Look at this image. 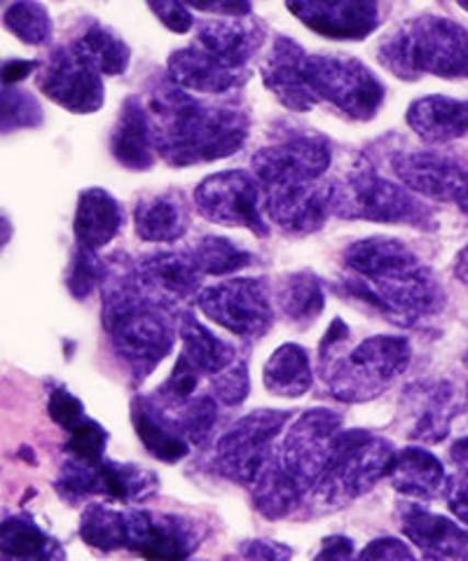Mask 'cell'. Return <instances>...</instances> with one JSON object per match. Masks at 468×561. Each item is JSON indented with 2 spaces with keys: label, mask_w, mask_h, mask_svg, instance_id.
I'll use <instances>...</instances> for the list:
<instances>
[{
  "label": "cell",
  "mask_w": 468,
  "mask_h": 561,
  "mask_svg": "<svg viewBox=\"0 0 468 561\" xmlns=\"http://www.w3.org/2000/svg\"><path fill=\"white\" fill-rule=\"evenodd\" d=\"M123 222L125 210L111 192L101 187H87L80 192L73 222L78 249L96 253L117 237Z\"/></svg>",
  "instance_id": "4316f807"
},
{
  "label": "cell",
  "mask_w": 468,
  "mask_h": 561,
  "mask_svg": "<svg viewBox=\"0 0 468 561\" xmlns=\"http://www.w3.org/2000/svg\"><path fill=\"white\" fill-rule=\"evenodd\" d=\"M0 552L16 561H64L57 542L26 517H12L0 524Z\"/></svg>",
  "instance_id": "8d00e7d4"
},
{
  "label": "cell",
  "mask_w": 468,
  "mask_h": 561,
  "mask_svg": "<svg viewBox=\"0 0 468 561\" xmlns=\"http://www.w3.org/2000/svg\"><path fill=\"white\" fill-rule=\"evenodd\" d=\"M132 421L138 440L146 445L148 454H152L155 459L167 463H176L185 459L190 451V443L185 440L176 426V421L169 416L167 410H160L150 400H136L132 405Z\"/></svg>",
  "instance_id": "4dcf8cb0"
},
{
  "label": "cell",
  "mask_w": 468,
  "mask_h": 561,
  "mask_svg": "<svg viewBox=\"0 0 468 561\" xmlns=\"http://www.w3.org/2000/svg\"><path fill=\"white\" fill-rule=\"evenodd\" d=\"M202 276H230L253 265V253L225 237H202L187 251Z\"/></svg>",
  "instance_id": "f35d334b"
},
{
  "label": "cell",
  "mask_w": 468,
  "mask_h": 561,
  "mask_svg": "<svg viewBox=\"0 0 468 561\" xmlns=\"http://www.w3.org/2000/svg\"><path fill=\"white\" fill-rule=\"evenodd\" d=\"M389 480L398 494L414 501H431L443 494L447 476L436 454L422 447H406L396 451Z\"/></svg>",
  "instance_id": "83f0119b"
},
{
  "label": "cell",
  "mask_w": 468,
  "mask_h": 561,
  "mask_svg": "<svg viewBox=\"0 0 468 561\" xmlns=\"http://www.w3.org/2000/svg\"><path fill=\"white\" fill-rule=\"evenodd\" d=\"M101 319L115 356L136 379H146L176 342V323L164 305L141 290L134 267H106Z\"/></svg>",
  "instance_id": "7a4b0ae2"
},
{
  "label": "cell",
  "mask_w": 468,
  "mask_h": 561,
  "mask_svg": "<svg viewBox=\"0 0 468 561\" xmlns=\"http://www.w3.org/2000/svg\"><path fill=\"white\" fill-rule=\"evenodd\" d=\"M136 234L152 243H173L185 237L190 227L187 206L181 192H162L136 204L134 210Z\"/></svg>",
  "instance_id": "f546056e"
},
{
  "label": "cell",
  "mask_w": 468,
  "mask_h": 561,
  "mask_svg": "<svg viewBox=\"0 0 468 561\" xmlns=\"http://www.w3.org/2000/svg\"><path fill=\"white\" fill-rule=\"evenodd\" d=\"M49 416L68 433H71L76 426H80L87 419L82 402L66 389H57L49 393Z\"/></svg>",
  "instance_id": "7dc6e473"
},
{
  "label": "cell",
  "mask_w": 468,
  "mask_h": 561,
  "mask_svg": "<svg viewBox=\"0 0 468 561\" xmlns=\"http://www.w3.org/2000/svg\"><path fill=\"white\" fill-rule=\"evenodd\" d=\"M342 431V416L338 412L321 408L307 410L290 419L282 443L274 449V459L307 489V494H311L331 461Z\"/></svg>",
  "instance_id": "30bf717a"
},
{
  "label": "cell",
  "mask_w": 468,
  "mask_h": 561,
  "mask_svg": "<svg viewBox=\"0 0 468 561\" xmlns=\"http://www.w3.org/2000/svg\"><path fill=\"white\" fill-rule=\"evenodd\" d=\"M197 526L179 515L129 511L127 546L148 561H187L197 542Z\"/></svg>",
  "instance_id": "e0dca14e"
},
{
  "label": "cell",
  "mask_w": 468,
  "mask_h": 561,
  "mask_svg": "<svg viewBox=\"0 0 468 561\" xmlns=\"http://www.w3.org/2000/svg\"><path fill=\"white\" fill-rule=\"evenodd\" d=\"M181 335V354L193 363L204 377H216L225 367L237 360L235 348L216 337L209 328H204L193 316H183L179 325Z\"/></svg>",
  "instance_id": "e575fe53"
},
{
  "label": "cell",
  "mask_w": 468,
  "mask_h": 561,
  "mask_svg": "<svg viewBox=\"0 0 468 561\" xmlns=\"http://www.w3.org/2000/svg\"><path fill=\"white\" fill-rule=\"evenodd\" d=\"M152 146L171 167L216 162L247 144L249 117L235 105H209L179 84H164L148 101Z\"/></svg>",
  "instance_id": "6da1fadb"
},
{
  "label": "cell",
  "mask_w": 468,
  "mask_h": 561,
  "mask_svg": "<svg viewBox=\"0 0 468 561\" xmlns=\"http://www.w3.org/2000/svg\"><path fill=\"white\" fill-rule=\"evenodd\" d=\"M286 5L328 41H363L379 26V0H286Z\"/></svg>",
  "instance_id": "ac0fdd59"
},
{
  "label": "cell",
  "mask_w": 468,
  "mask_h": 561,
  "mask_svg": "<svg viewBox=\"0 0 468 561\" xmlns=\"http://www.w3.org/2000/svg\"><path fill=\"white\" fill-rule=\"evenodd\" d=\"M106 443H109V433L103 431L96 421L87 416L80 426L71 431L68 451H71L73 459H80V461H101Z\"/></svg>",
  "instance_id": "f6af8a7d"
},
{
  "label": "cell",
  "mask_w": 468,
  "mask_h": 561,
  "mask_svg": "<svg viewBox=\"0 0 468 561\" xmlns=\"http://www.w3.org/2000/svg\"><path fill=\"white\" fill-rule=\"evenodd\" d=\"M247 561H290L293 550L276 540H247L239 548Z\"/></svg>",
  "instance_id": "816d5d0a"
},
{
  "label": "cell",
  "mask_w": 468,
  "mask_h": 561,
  "mask_svg": "<svg viewBox=\"0 0 468 561\" xmlns=\"http://www.w3.org/2000/svg\"><path fill=\"white\" fill-rule=\"evenodd\" d=\"M315 561H356L354 542L344 536L326 538Z\"/></svg>",
  "instance_id": "db71d44e"
},
{
  "label": "cell",
  "mask_w": 468,
  "mask_h": 561,
  "mask_svg": "<svg viewBox=\"0 0 468 561\" xmlns=\"http://www.w3.org/2000/svg\"><path fill=\"white\" fill-rule=\"evenodd\" d=\"M455 276L468 288V245H464L455 257Z\"/></svg>",
  "instance_id": "6f0895ef"
},
{
  "label": "cell",
  "mask_w": 468,
  "mask_h": 561,
  "mask_svg": "<svg viewBox=\"0 0 468 561\" xmlns=\"http://www.w3.org/2000/svg\"><path fill=\"white\" fill-rule=\"evenodd\" d=\"M43 125V108L22 90H5L0 92V131H16V129H33Z\"/></svg>",
  "instance_id": "7bdbcfd3"
},
{
  "label": "cell",
  "mask_w": 468,
  "mask_h": 561,
  "mask_svg": "<svg viewBox=\"0 0 468 561\" xmlns=\"http://www.w3.org/2000/svg\"><path fill=\"white\" fill-rule=\"evenodd\" d=\"M333 185L328 183H300L263 190V214L282 232L293 237L315 234L331 216Z\"/></svg>",
  "instance_id": "9a60e30c"
},
{
  "label": "cell",
  "mask_w": 468,
  "mask_h": 561,
  "mask_svg": "<svg viewBox=\"0 0 468 561\" xmlns=\"http://www.w3.org/2000/svg\"><path fill=\"white\" fill-rule=\"evenodd\" d=\"M64 484L78 496H103L117 503H141L160 489V480L155 472L138 466L101 461L71 459L64 468Z\"/></svg>",
  "instance_id": "5bb4252c"
},
{
  "label": "cell",
  "mask_w": 468,
  "mask_h": 561,
  "mask_svg": "<svg viewBox=\"0 0 468 561\" xmlns=\"http://www.w3.org/2000/svg\"><path fill=\"white\" fill-rule=\"evenodd\" d=\"M333 150L328 138L317 134L290 136L282 144L258 150L251 157V173L260 183V190L317 183L331 167Z\"/></svg>",
  "instance_id": "4fadbf2b"
},
{
  "label": "cell",
  "mask_w": 468,
  "mask_h": 561,
  "mask_svg": "<svg viewBox=\"0 0 468 561\" xmlns=\"http://www.w3.org/2000/svg\"><path fill=\"white\" fill-rule=\"evenodd\" d=\"M393 456V445L383 435L361 428L342 431L331 461L309 496L333 507L352 503L389 478Z\"/></svg>",
  "instance_id": "5b68a950"
},
{
  "label": "cell",
  "mask_w": 468,
  "mask_h": 561,
  "mask_svg": "<svg viewBox=\"0 0 468 561\" xmlns=\"http://www.w3.org/2000/svg\"><path fill=\"white\" fill-rule=\"evenodd\" d=\"M303 57L305 49L282 35L274 41L270 57L260 66L267 90L293 113H309L319 105L303 78Z\"/></svg>",
  "instance_id": "603a6c76"
},
{
  "label": "cell",
  "mask_w": 468,
  "mask_h": 561,
  "mask_svg": "<svg viewBox=\"0 0 468 561\" xmlns=\"http://www.w3.org/2000/svg\"><path fill=\"white\" fill-rule=\"evenodd\" d=\"M212 396L222 408H237L249 398V370L244 360H235L222 373L212 377Z\"/></svg>",
  "instance_id": "ee69618b"
},
{
  "label": "cell",
  "mask_w": 468,
  "mask_h": 561,
  "mask_svg": "<svg viewBox=\"0 0 468 561\" xmlns=\"http://www.w3.org/2000/svg\"><path fill=\"white\" fill-rule=\"evenodd\" d=\"M187 8L199 12H209L218 16H249L251 3L249 0H183Z\"/></svg>",
  "instance_id": "f5cc1de1"
},
{
  "label": "cell",
  "mask_w": 468,
  "mask_h": 561,
  "mask_svg": "<svg viewBox=\"0 0 468 561\" xmlns=\"http://www.w3.org/2000/svg\"><path fill=\"white\" fill-rule=\"evenodd\" d=\"M406 119L410 129L426 144H449L468 134V101L443 94L422 96L410 103Z\"/></svg>",
  "instance_id": "484cf974"
},
{
  "label": "cell",
  "mask_w": 468,
  "mask_h": 561,
  "mask_svg": "<svg viewBox=\"0 0 468 561\" xmlns=\"http://www.w3.org/2000/svg\"><path fill=\"white\" fill-rule=\"evenodd\" d=\"M288 421L290 412L284 410H258L241 416L220 435L214 468L222 478L251 486L270 463L276 437L284 433Z\"/></svg>",
  "instance_id": "9c48e42d"
},
{
  "label": "cell",
  "mask_w": 468,
  "mask_h": 561,
  "mask_svg": "<svg viewBox=\"0 0 468 561\" xmlns=\"http://www.w3.org/2000/svg\"><path fill=\"white\" fill-rule=\"evenodd\" d=\"M73 51L101 76L125 73L132 59L129 45L119 38L117 33H113L111 28L101 24H92L87 28L76 41Z\"/></svg>",
  "instance_id": "d590c367"
},
{
  "label": "cell",
  "mask_w": 468,
  "mask_h": 561,
  "mask_svg": "<svg viewBox=\"0 0 468 561\" xmlns=\"http://www.w3.org/2000/svg\"><path fill=\"white\" fill-rule=\"evenodd\" d=\"M391 171L412 195L431 202L457 204L468 190V169L441 152H398L391 157Z\"/></svg>",
  "instance_id": "2e32d148"
},
{
  "label": "cell",
  "mask_w": 468,
  "mask_h": 561,
  "mask_svg": "<svg viewBox=\"0 0 468 561\" xmlns=\"http://www.w3.org/2000/svg\"><path fill=\"white\" fill-rule=\"evenodd\" d=\"M3 24L24 45L43 47L52 41L49 12L38 0H16L8 8Z\"/></svg>",
  "instance_id": "60d3db41"
},
{
  "label": "cell",
  "mask_w": 468,
  "mask_h": 561,
  "mask_svg": "<svg viewBox=\"0 0 468 561\" xmlns=\"http://www.w3.org/2000/svg\"><path fill=\"white\" fill-rule=\"evenodd\" d=\"M403 536L414 542L424 554L441 559H459L466 529L453 519L426 511L418 503H401L396 511Z\"/></svg>",
  "instance_id": "cb8c5ba5"
},
{
  "label": "cell",
  "mask_w": 468,
  "mask_h": 561,
  "mask_svg": "<svg viewBox=\"0 0 468 561\" xmlns=\"http://www.w3.org/2000/svg\"><path fill=\"white\" fill-rule=\"evenodd\" d=\"M420 257L414 255L403 241L391 237H368L354 241L342 251V265L352 276L373 278L396 270L418 265Z\"/></svg>",
  "instance_id": "1f68e13d"
},
{
  "label": "cell",
  "mask_w": 468,
  "mask_h": 561,
  "mask_svg": "<svg viewBox=\"0 0 468 561\" xmlns=\"http://www.w3.org/2000/svg\"><path fill=\"white\" fill-rule=\"evenodd\" d=\"M414 559L418 557L412 554L408 542L391 536L375 538L361 552H356V561H414Z\"/></svg>",
  "instance_id": "681fc988"
},
{
  "label": "cell",
  "mask_w": 468,
  "mask_h": 561,
  "mask_svg": "<svg viewBox=\"0 0 468 561\" xmlns=\"http://www.w3.org/2000/svg\"><path fill=\"white\" fill-rule=\"evenodd\" d=\"M146 3L171 33L193 31L195 20L183 0H146Z\"/></svg>",
  "instance_id": "c3c4849f"
},
{
  "label": "cell",
  "mask_w": 468,
  "mask_h": 561,
  "mask_svg": "<svg viewBox=\"0 0 468 561\" xmlns=\"http://www.w3.org/2000/svg\"><path fill=\"white\" fill-rule=\"evenodd\" d=\"M443 496L455 519L468 526V470H459L453 478H447Z\"/></svg>",
  "instance_id": "f907efd6"
},
{
  "label": "cell",
  "mask_w": 468,
  "mask_h": 561,
  "mask_svg": "<svg viewBox=\"0 0 468 561\" xmlns=\"http://www.w3.org/2000/svg\"><path fill=\"white\" fill-rule=\"evenodd\" d=\"M414 561H447V559H441V557H431V554H424L422 559H414Z\"/></svg>",
  "instance_id": "94428289"
},
{
  "label": "cell",
  "mask_w": 468,
  "mask_h": 561,
  "mask_svg": "<svg viewBox=\"0 0 468 561\" xmlns=\"http://www.w3.org/2000/svg\"><path fill=\"white\" fill-rule=\"evenodd\" d=\"M103 278H106V265H101L96 253L78 249L71 265V276H68L71 293L76 297H87L99 284H103Z\"/></svg>",
  "instance_id": "bcb514c9"
},
{
  "label": "cell",
  "mask_w": 468,
  "mask_h": 561,
  "mask_svg": "<svg viewBox=\"0 0 468 561\" xmlns=\"http://www.w3.org/2000/svg\"><path fill=\"white\" fill-rule=\"evenodd\" d=\"M331 214L344 220L410 225L433 230V214L401 183L379 175L373 167H358L344 181L333 183Z\"/></svg>",
  "instance_id": "8992f818"
},
{
  "label": "cell",
  "mask_w": 468,
  "mask_h": 561,
  "mask_svg": "<svg viewBox=\"0 0 468 561\" xmlns=\"http://www.w3.org/2000/svg\"><path fill=\"white\" fill-rule=\"evenodd\" d=\"M344 293L403 328L420 325L445 307V290L422 260L383 276H350L344 280Z\"/></svg>",
  "instance_id": "52a82bcc"
},
{
  "label": "cell",
  "mask_w": 468,
  "mask_h": 561,
  "mask_svg": "<svg viewBox=\"0 0 468 561\" xmlns=\"http://www.w3.org/2000/svg\"><path fill=\"white\" fill-rule=\"evenodd\" d=\"M195 206L212 222L244 227L255 237L270 234V222L263 214V190L249 171L230 169L206 175L195 190Z\"/></svg>",
  "instance_id": "7c38bea8"
},
{
  "label": "cell",
  "mask_w": 468,
  "mask_h": 561,
  "mask_svg": "<svg viewBox=\"0 0 468 561\" xmlns=\"http://www.w3.org/2000/svg\"><path fill=\"white\" fill-rule=\"evenodd\" d=\"M340 351L342 346L321 354V373L331 396L350 405L383 396L412 360L410 342L398 335H375L346 354Z\"/></svg>",
  "instance_id": "277c9868"
},
{
  "label": "cell",
  "mask_w": 468,
  "mask_h": 561,
  "mask_svg": "<svg viewBox=\"0 0 468 561\" xmlns=\"http://www.w3.org/2000/svg\"><path fill=\"white\" fill-rule=\"evenodd\" d=\"M459 559H461V561H468V531H466V538H464V546H461Z\"/></svg>",
  "instance_id": "91938a15"
},
{
  "label": "cell",
  "mask_w": 468,
  "mask_h": 561,
  "mask_svg": "<svg viewBox=\"0 0 468 561\" xmlns=\"http://www.w3.org/2000/svg\"><path fill=\"white\" fill-rule=\"evenodd\" d=\"M455 3H457L461 10H466V12H468V0H455Z\"/></svg>",
  "instance_id": "6125c7cd"
},
{
  "label": "cell",
  "mask_w": 468,
  "mask_h": 561,
  "mask_svg": "<svg viewBox=\"0 0 468 561\" xmlns=\"http://www.w3.org/2000/svg\"><path fill=\"white\" fill-rule=\"evenodd\" d=\"M197 307L220 328L241 340H258L274 323V309L263 278H228L199 290Z\"/></svg>",
  "instance_id": "8fae6325"
},
{
  "label": "cell",
  "mask_w": 468,
  "mask_h": 561,
  "mask_svg": "<svg viewBox=\"0 0 468 561\" xmlns=\"http://www.w3.org/2000/svg\"><path fill=\"white\" fill-rule=\"evenodd\" d=\"M134 274L141 290L164 307L197 300L202 274L197 272L190 253H150L134 265Z\"/></svg>",
  "instance_id": "ffe728a7"
},
{
  "label": "cell",
  "mask_w": 468,
  "mask_h": 561,
  "mask_svg": "<svg viewBox=\"0 0 468 561\" xmlns=\"http://www.w3.org/2000/svg\"><path fill=\"white\" fill-rule=\"evenodd\" d=\"M265 389L279 398H300L311 389L315 373H311L309 354L298 344H282L270 356L263 370Z\"/></svg>",
  "instance_id": "836d02e7"
},
{
  "label": "cell",
  "mask_w": 468,
  "mask_h": 561,
  "mask_svg": "<svg viewBox=\"0 0 468 561\" xmlns=\"http://www.w3.org/2000/svg\"><path fill=\"white\" fill-rule=\"evenodd\" d=\"M379 61L396 78H468V31L447 16L424 14L406 22L379 47Z\"/></svg>",
  "instance_id": "3957f363"
},
{
  "label": "cell",
  "mask_w": 468,
  "mask_h": 561,
  "mask_svg": "<svg viewBox=\"0 0 468 561\" xmlns=\"http://www.w3.org/2000/svg\"><path fill=\"white\" fill-rule=\"evenodd\" d=\"M111 152L117 164L129 171H148L155 164V146L150 134V119L144 103L129 96L119 111L117 125L111 136Z\"/></svg>",
  "instance_id": "f1b7e54d"
},
{
  "label": "cell",
  "mask_w": 468,
  "mask_h": 561,
  "mask_svg": "<svg viewBox=\"0 0 468 561\" xmlns=\"http://www.w3.org/2000/svg\"><path fill=\"white\" fill-rule=\"evenodd\" d=\"M167 412H176L169 416L176 421L179 431L183 433V437L190 445H204L218 424V402L214 400L212 393L199 396V398L195 396L193 400H187L185 405L167 410Z\"/></svg>",
  "instance_id": "b9f144b4"
},
{
  "label": "cell",
  "mask_w": 468,
  "mask_h": 561,
  "mask_svg": "<svg viewBox=\"0 0 468 561\" xmlns=\"http://www.w3.org/2000/svg\"><path fill=\"white\" fill-rule=\"evenodd\" d=\"M80 536L101 552L123 550L127 546V513L94 503L82 515Z\"/></svg>",
  "instance_id": "ab89813d"
},
{
  "label": "cell",
  "mask_w": 468,
  "mask_h": 561,
  "mask_svg": "<svg viewBox=\"0 0 468 561\" xmlns=\"http://www.w3.org/2000/svg\"><path fill=\"white\" fill-rule=\"evenodd\" d=\"M265 41V26L247 16H220L197 26L195 47L230 70H247V64Z\"/></svg>",
  "instance_id": "44dd1931"
},
{
  "label": "cell",
  "mask_w": 468,
  "mask_h": 561,
  "mask_svg": "<svg viewBox=\"0 0 468 561\" xmlns=\"http://www.w3.org/2000/svg\"><path fill=\"white\" fill-rule=\"evenodd\" d=\"M251 496H253L255 511L265 519H282L290 515L293 507L300 505V501L309 494L307 489L274 459L272 454L270 463L251 484Z\"/></svg>",
  "instance_id": "d6a6232c"
},
{
  "label": "cell",
  "mask_w": 468,
  "mask_h": 561,
  "mask_svg": "<svg viewBox=\"0 0 468 561\" xmlns=\"http://www.w3.org/2000/svg\"><path fill=\"white\" fill-rule=\"evenodd\" d=\"M41 87L57 105L78 115L96 113L103 101H106L101 73H96L90 64L82 61L73 47H59L52 55Z\"/></svg>",
  "instance_id": "d6986e66"
},
{
  "label": "cell",
  "mask_w": 468,
  "mask_h": 561,
  "mask_svg": "<svg viewBox=\"0 0 468 561\" xmlns=\"http://www.w3.org/2000/svg\"><path fill=\"white\" fill-rule=\"evenodd\" d=\"M303 78L317 103H331L352 119H373L385 103V84L366 64L352 57L305 51Z\"/></svg>",
  "instance_id": "ba28073f"
},
{
  "label": "cell",
  "mask_w": 468,
  "mask_h": 561,
  "mask_svg": "<svg viewBox=\"0 0 468 561\" xmlns=\"http://www.w3.org/2000/svg\"><path fill=\"white\" fill-rule=\"evenodd\" d=\"M403 410L408 412V437L410 440L436 445L445 440L453 419L457 414L455 389L445 381L414 383L406 391Z\"/></svg>",
  "instance_id": "7402d4cb"
},
{
  "label": "cell",
  "mask_w": 468,
  "mask_h": 561,
  "mask_svg": "<svg viewBox=\"0 0 468 561\" xmlns=\"http://www.w3.org/2000/svg\"><path fill=\"white\" fill-rule=\"evenodd\" d=\"M38 70V61H24V59H12L0 66V82L3 84H16L26 80L28 76H33Z\"/></svg>",
  "instance_id": "11a10c76"
},
{
  "label": "cell",
  "mask_w": 468,
  "mask_h": 561,
  "mask_svg": "<svg viewBox=\"0 0 468 561\" xmlns=\"http://www.w3.org/2000/svg\"><path fill=\"white\" fill-rule=\"evenodd\" d=\"M276 300L288 321L296 325L315 323L326 305V295L321 280L311 272H298L284 278V284L276 293Z\"/></svg>",
  "instance_id": "74e56055"
},
{
  "label": "cell",
  "mask_w": 468,
  "mask_h": 561,
  "mask_svg": "<svg viewBox=\"0 0 468 561\" xmlns=\"http://www.w3.org/2000/svg\"><path fill=\"white\" fill-rule=\"evenodd\" d=\"M466 396H468V386H466Z\"/></svg>",
  "instance_id": "be15d7a7"
},
{
  "label": "cell",
  "mask_w": 468,
  "mask_h": 561,
  "mask_svg": "<svg viewBox=\"0 0 468 561\" xmlns=\"http://www.w3.org/2000/svg\"><path fill=\"white\" fill-rule=\"evenodd\" d=\"M169 76L173 84H179L181 90L199 92V94H228L237 87L247 82V70H230L220 64H216L212 57H206L204 51L195 45H187L179 51H173L169 59Z\"/></svg>",
  "instance_id": "d4e9b609"
},
{
  "label": "cell",
  "mask_w": 468,
  "mask_h": 561,
  "mask_svg": "<svg viewBox=\"0 0 468 561\" xmlns=\"http://www.w3.org/2000/svg\"><path fill=\"white\" fill-rule=\"evenodd\" d=\"M457 206H459V210H461V214L468 218V190L464 192V195H461V199L457 202Z\"/></svg>",
  "instance_id": "680465c9"
},
{
  "label": "cell",
  "mask_w": 468,
  "mask_h": 561,
  "mask_svg": "<svg viewBox=\"0 0 468 561\" xmlns=\"http://www.w3.org/2000/svg\"><path fill=\"white\" fill-rule=\"evenodd\" d=\"M449 456H453L455 466H459L461 470H468V435L459 437V440L449 449Z\"/></svg>",
  "instance_id": "9f6ffc18"
}]
</instances>
